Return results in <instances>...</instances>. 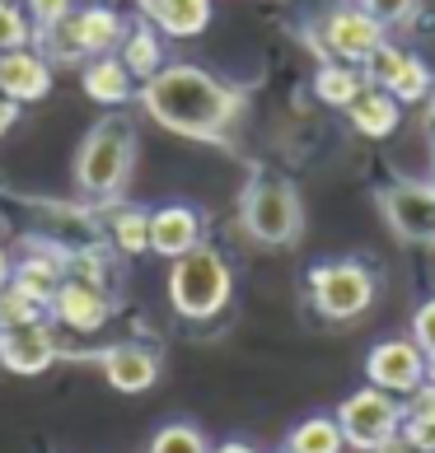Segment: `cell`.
<instances>
[{
	"label": "cell",
	"instance_id": "6da1fadb",
	"mask_svg": "<svg viewBox=\"0 0 435 453\" xmlns=\"http://www.w3.org/2000/svg\"><path fill=\"white\" fill-rule=\"evenodd\" d=\"M136 104L145 108L150 122H159L174 136L225 145L229 131L244 117V89L221 80V75H211L206 65L169 61L159 75H150L136 89Z\"/></svg>",
	"mask_w": 435,
	"mask_h": 453
},
{
	"label": "cell",
	"instance_id": "7a4b0ae2",
	"mask_svg": "<svg viewBox=\"0 0 435 453\" xmlns=\"http://www.w3.org/2000/svg\"><path fill=\"white\" fill-rule=\"evenodd\" d=\"M131 169H136V127L131 117H104L75 150V192L85 201H122Z\"/></svg>",
	"mask_w": 435,
	"mask_h": 453
},
{
	"label": "cell",
	"instance_id": "3957f363",
	"mask_svg": "<svg viewBox=\"0 0 435 453\" xmlns=\"http://www.w3.org/2000/svg\"><path fill=\"white\" fill-rule=\"evenodd\" d=\"M234 295V272L221 248L211 243H197L192 253L174 257L169 266V304L178 318L188 323H211L215 313H225Z\"/></svg>",
	"mask_w": 435,
	"mask_h": 453
},
{
	"label": "cell",
	"instance_id": "277c9868",
	"mask_svg": "<svg viewBox=\"0 0 435 453\" xmlns=\"http://www.w3.org/2000/svg\"><path fill=\"white\" fill-rule=\"evenodd\" d=\"M239 220L244 234L262 248H291L305 234V201L291 178L276 173H258L239 196Z\"/></svg>",
	"mask_w": 435,
	"mask_h": 453
},
{
	"label": "cell",
	"instance_id": "5b68a950",
	"mask_svg": "<svg viewBox=\"0 0 435 453\" xmlns=\"http://www.w3.org/2000/svg\"><path fill=\"white\" fill-rule=\"evenodd\" d=\"M305 285H309V304L319 309V318H328V323H356V318L370 313V304L379 299V276H375V266L361 262V257L319 262Z\"/></svg>",
	"mask_w": 435,
	"mask_h": 453
},
{
	"label": "cell",
	"instance_id": "8992f818",
	"mask_svg": "<svg viewBox=\"0 0 435 453\" xmlns=\"http://www.w3.org/2000/svg\"><path fill=\"white\" fill-rule=\"evenodd\" d=\"M305 38H309V52L319 57V61L365 65V57H370L375 47L389 38V28H384L365 5H356V0H342V5H328L314 28H305Z\"/></svg>",
	"mask_w": 435,
	"mask_h": 453
},
{
	"label": "cell",
	"instance_id": "52a82bcc",
	"mask_svg": "<svg viewBox=\"0 0 435 453\" xmlns=\"http://www.w3.org/2000/svg\"><path fill=\"white\" fill-rule=\"evenodd\" d=\"M332 416H338V426L346 434V449H356V453L389 449L403 434V397L384 393L375 383H365L351 397H342V407Z\"/></svg>",
	"mask_w": 435,
	"mask_h": 453
},
{
	"label": "cell",
	"instance_id": "ba28073f",
	"mask_svg": "<svg viewBox=\"0 0 435 453\" xmlns=\"http://www.w3.org/2000/svg\"><path fill=\"white\" fill-rule=\"evenodd\" d=\"M365 80H370L375 89H389L398 104H426V98L435 94V75H431V65L412 52V47L403 42H393V38H384L370 57H365Z\"/></svg>",
	"mask_w": 435,
	"mask_h": 453
},
{
	"label": "cell",
	"instance_id": "9c48e42d",
	"mask_svg": "<svg viewBox=\"0 0 435 453\" xmlns=\"http://www.w3.org/2000/svg\"><path fill=\"white\" fill-rule=\"evenodd\" d=\"M379 215L398 239L435 243V178H393L379 192Z\"/></svg>",
	"mask_w": 435,
	"mask_h": 453
},
{
	"label": "cell",
	"instance_id": "30bf717a",
	"mask_svg": "<svg viewBox=\"0 0 435 453\" xmlns=\"http://www.w3.org/2000/svg\"><path fill=\"white\" fill-rule=\"evenodd\" d=\"M365 379L375 388L393 393V397H412L422 383L431 379V360L412 337H393V342H375L365 356Z\"/></svg>",
	"mask_w": 435,
	"mask_h": 453
},
{
	"label": "cell",
	"instance_id": "8fae6325",
	"mask_svg": "<svg viewBox=\"0 0 435 453\" xmlns=\"http://www.w3.org/2000/svg\"><path fill=\"white\" fill-rule=\"evenodd\" d=\"M47 318H52L57 327H66V332L89 337V332H98L113 318V295H108V285L66 276L61 290L52 295V304H47Z\"/></svg>",
	"mask_w": 435,
	"mask_h": 453
},
{
	"label": "cell",
	"instance_id": "7c38bea8",
	"mask_svg": "<svg viewBox=\"0 0 435 453\" xmlns=\"http://www.w3.org/2000/svg\"><path fill=\"white\" fill-rule=\"evenodd\" d=\"M57 356H61V342H57L52 318L0 332V365H5L10 374H43V369H52Z\"/></svg>",
	"mask_w": 435,
	"mask_h": 453
},
{
	"label": "cell",
	"instance_id": "4fadbf2b",
	"mask_svg": "<svg viewBox=\"0 0 435 453\" xmlns=\"http://www.w3.org/2000/svg\"><path fill=\"white\" fill-rule=\"evenodd\" d=\"M197 243H206V220L197 206H183V201H169V206L150 211V253L159 257H183L192 253Z\"/></svg>",
	"mask_w": 435,
	"mask_h": 453
},
{
	"label": "cell",
	"instance_id": "5bb4252c",
	"mask_svg": "<svg viewBox=\"0 0 435 453\" xmlns=\"http://www.w3.org/2000/svg\"><path fill=\"white\" fill-rule=\"evenodd\" d=\"M0 94L14 104H38L52 94V61L38 47H19V52H0Z\"/></svg>",
	"mask_w": 435,
	"mask_h": 453
},
{
	"label": "cell",
	"instance_id": "9a60e30c",
	"mask_svg": "<svg viewBox=\"0 0 435 453\" xmlns=\"http://www.w3.org/2000/svg\"><path fill=\"white\" fill-rule=\"evenodd\" d=\"M98 369L117 393H145L159 379V356L141 342H117L98 350Z\"/></svg>",
	"mask_w": 435,
	"mask_h": 453
},
{
	"label": "cell",
	"instance_id": "2e32d148",
	"mask_svg": "<svg viewBox=\"0 0 435 453\" xmlns=\"http://www.w3.org/2000/svg\"><path fill=\"white\" fill-rule=\"evenodd\" d=\"M61 280H66V253L52 248V243H43V239H28V248L14 257V285H24L33 299L52 304Z\"/></svg>",
	"mask_w": 435,
	"mask_h": 453
},
{
	"label": "cell",
	"instance_id": "e0dca14e",
	"mask_svg": "<svg viewBox=\"0 0 435 453\" xmlns=\"http://www.w3.org/2000/svg\"><path fill=\"white\" fill-rule=\"evenodd\" d=\"M141 19H150L164 38H202L211 24V0H136Z\"/></svg>",
	"mask_w": 435,
	"mask_h": 453
},
{
	"label": "cell",
	"instance_id": "ac0fdd59",
	"mask_svg": "<svg viewBox=\"0 0 435 453\" xmlns=\"http://www.w3.org/2000/svg\"><path fill=\"white\" fill-rule=\"evenodd\" d=\"M346 122L356 136H370V141H389L398 127H403V104L389 94V89H375V85H365L356 94V104L346 108Z\"/></svg>",
	"mask_w": 435,
	"mask_h": 453
},
{
	"label": "cell",
	"instance_id": "d6986e66",
	"mask_svg": "<svg viewBox=\"0 0 435 453\" xmlns=\"http://www.w3.org/2000/svg\"><path fill=\"white\" fill-rule=\"evenodd\" d=\"M141 89V80L122 65V57L108 52V57H89L85 61V94L94 98V104H104V108H122L131 104Z\"/></svg>",
	"mask_w": 435,
	"mask_h": 453
},
{
	"label": "cell",
	"instance_id": "ffe728a7",
	"mask_svg": "<svg viewBox=\"0 0 435 453\" xmlns=\"http://www.w3.org/2000/svg\"><path fill=\"white\" fill-rule=\"evenodd\" d=\"M117 57H122V65L141 80V85H145L150 75H159L164 65H169V61H164V33H159L155 24H150V19L127 24L122 47H117Z\"/></svg>",
	"mask_w": 435,
	"mask_h": 453
},
{
	"label": "cell",
	"instance_id": "44dd1931",
	"mask_svg": "<svg viewBox=\"0 0 435 453\" xmlns=\"http://www.w3.org/2000/svg\"><path fill=\"white\" fill-rule=\"evenodd\" d=\"M108 215H104V234H108V248H117L122 257H141L150 253V211L141 206H127V201H108Z\"/></svg>",
	"mask_w": 435,
	"mask_h": 453
},
{
	"label": "cell",
	"instance_id": "7402d4cb",
	"mask_svg": "<svg viewBox=\"0 0 435 453\" xmlns=\"http://www.w3.org/2000/svg\"><path fill=\"white\" fill-rule=\"evenodd\" d=\"M75 33H80V47L85 57H108L122 47V33H127V19L108 5H85L75 10Z\"/></svg>",
	"mask_w": 435,
	"mask_h": 453
},
{
	"label": "cell",
	"instance_id": "603a6c76",
	"mask_svg": "<svg viewBox=\"0 0 435 453\" xmlns=\"http://www.w3.org/2000/svg\"><path fill=\"white\" fill-rule=\"evenodd\" d=\"M365 85H370V80H365V71L351 61H319V71H314V94H319V104L338 108V112H346L356 104V94Z\"/></svg>",
	"mask_w": 435,
	"mask_h": 453
},
{
	"label": "cell",
	"instance_id": "cb8c5ba5",
	"mask_svg": "<svg viewBox=\"0 0 435 453\" xmlns=\"http://www.w3.org/2000/svg\"><path fill=\"white\" fill-rule=\"evenodd\" d=\"M398 440L435 453V383L431 379L412 397H403V434Z\"/></svg>",
	"mask_w": 435,
	"mask_h": 453
},
{
	"label": "cell",
	"instance_id": "d4e9b609",
	"mask_svg": "<svg viewBox=\"0 0 435 453\" xmlns=\"http://www.w3.org/2000/svg\"><path fill=\"white\" fill-rule=\"evenodd\" d=\"M286 453H346V434L338 416H305L286 434Z\"/></svg>",
	"mask_w": 435,
	"mask_h": 453
},
{
	"label": "cell",
	"instance_id": "484cf974",
	"mask_svg": "<svg viewBox=\"0 0 435 453\" xmlns=\"http://www.w3.org/2000/svg\"><path fill=\"white\" fill-rule=\"evenodd\" d=\"M43 318H47V304L33 299L24 285H5V290H0V332L24 327V323H43Z\"/></svg>",
	"mask_w": 435,
	"mask_h": 453
},
{
	"label": "cell",
	"instance_id": "4316f807",
	"mask_svg": "<svg viewBox=\"0 0 435 453\" xmlns=\"http://www.w3.org/2000/svg\"><path fill=\"white\" fill-rule=\"evenodd\" d=\"M150 453H211V444H206V434L197 430V426L174 421V426L155 430V440H150Z\"/></svg>",
	"mask_w": 435,
	"mask_h": 453
},
{
	"label": "cell",
	"instance_id": "83f0119b",
	"mask_svg": "<svg viewBox=\"0 0 435 453\" xmlns=\"http://www.w3.org/2000/svg\"><path fill=\"white\" fill-rule=\"evenodd\" d=\"M33 19L24 5H14V0H5L0 5V52H19V47H33Z\"/></svg>",
	"mask_w": 435,
	"mask_h": 453
},
{
	"label": "cell",
	"instance_id": "f1b7e54d",
	"mask_svg": "<svg viewBox=\"0 0 435 453\" xmlns=\"http://www.w3.org/2000/svg\"><path fill=\"white\" fill-rule=\"evenodd\" d=\"M356 5L370 10L389 33H393V28H408L416 14H422V0H356Z\"/></svg>",
	"mask_w": 435,
	"mask_h": 453
},
{
	"label": "cell",
	"instance_id": "f546056e",
	"mask_svg": "<svg viewBox=\"0 0 435 453\" xmlns=\"http://www.w3.org/2000/svg\"><path fill=\"white\" fill-rule=\"evenodd\" d=\"M408 337L426 350V360H435V295L426 299V304H416V313H412V332Z\"/></svg>",
	"mask_w": 435,
	"mask_h": 453
},
{
	"label": "cell",
	"instance_id": "4dcf8cb0",
	"mask_svg": "<svg viewBox=\"0 0 435 453\" xmlns=\"http://www.w3.org/2000/svg\"><path fill=\"white\" fill-rule=\"evenodd\" d=\"M24 10H28L33 28H47V24L66 19V14L75 10V0H24Z\"/></svg>",
	"mask_w": 435,
	"mask_h": 453
},
{
	"label": "cell",
	"instance_id": "1f68e13d",
	"mask_svg": "<svg viewBox=\"0 0 435 453\" xmlns=\"http://www.w3.org/2000/svg\"><path fill=\"white\" fill-rule=\"evenodd\" d=\"M19 122V104H14V98H5L0 94V136H5V131Z\"/></svg>",
	"mask_w": 435,
	"mask_h": 453
},
{
	"label": "cell",
	"instance_id": "d6a6232c",
	"mask_svg": "<svg viewBox=\"0 0 435 453\" xmlns=\"http://www.w3.org/2000/svg\"><path fill=\"white\" fill-rule=\"evenodd\" d=\"M5 285H14V257L0 248V290H5Z\"/></svg>",
	"mask_w": 435,
	"mask_h": 453
},
{
	"label": "cell",
	"instance_id": "836d02e7",
	"mask_svg": "<svg viewBox=\"0 0 435 453\" xmlns=\"http://www.w3.org/2000/svg\"><path fill=\"white\" fill-rule=\"evenodd\" d=\"M211 453H258L253 444H244V440H225V444H215Z\"/></svg>",
	"mask_w": 435,
	"mask_h": 453
},
{
	"label": "cell",
	"instance_id": "e575fe53",
	"mask_svg": "<svg viewBox=\"0 0 435 453\" xmlns=\"http://www.w3.org/2000/svg\"><path fill=\"white\" fill-rule=\"evenodd\" d=\"M426 131H435V94L426 98Z\"/></svg>",
	"mask_w": 435,
	"mask_h": 453
},
{
	"label": "cell",
	"instance_id": "d590c367",
	"mask_svg": "<svg viewBox=\"0 0 435 453\" xmlns=\"http://www.w3.org/2000/svg\"><path fill=\"white\" fill-rule=\"evenodd\" d=\"M393 453H431V449H416V444H403V440H398V444H393Z\"/></svg>",
	"mask_w": 435,
	"mask_h": 453
},
{
	"label": "cell",
	"instance_id": "8d00e7d4",
	"mask_svg": "<svg viewBox=\"0 0 435 453\" xmlns=\"http://www.w3.org/2000/svg\"><path fill=\"white\" fill-rule=\"evenodd\" d=\"M375 453H393V444H389V449H375Z\"/></svg>",
	"mask_w": 435,
	"mask_h": 453
},
{
	"label": "cell",
	"instance_id": "74e56055",
	"mask_svg": "<svg viewBox=\"0 0 435 453\" xmlns=\"http://www.w3.org/2000/svg\"><path fill=\"white\" fill-rule=\"evenodd\" d=\"M431 383H435V360H431Z\"/></svg>",
	"mask_w": 435,
	"mask_h": 453
},
{
	"label": "cell",
	"instance_id": "f35d334b",
	"mask_svg": "<svg viewBox=\"0 0 435 453\" xmlns=\"http://www.w3.org/2000/svg\"><path fill=\"white\" fill-rule=\"evenodd\" d=\"M0 5H5V0H0Z\"/></svg>",
	"mask_w": 435,
	"mask_h": 453
},
{
	"label": "cell",
	"instance_id": "ab89813d",
	"mask_svg": "<svg viewBox=\"0 0 435 453\" xmlns=\"http://www.w3.org/2000/svg\"><path fill=\"white\" fill-rule=\"evenodd\" d=\"M281 453H286V449H281Z\"/></svg>",
	"mask_w": 435,
	"mask_h": 453
}]
</instances>
